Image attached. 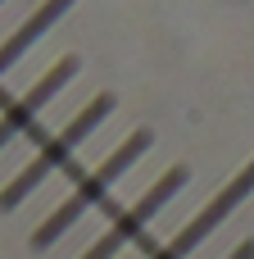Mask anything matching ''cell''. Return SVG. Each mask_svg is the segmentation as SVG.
Instances as JSON below:
<instances>
[{
    "label": "cell",
    "mask_w": 254,
    "mask_h": 259,
    "mask_svg": "<svg viewBox=\"0 0 254 259\" xmlns=\"http://www.w3.org/2000/svg\"><path fill=\"white\" fill-rule=\"evenodd\" d=\"M145 150H150V132H132V137H127V141H123L109 159H100L86 178H77V182H73V191H68V200H59V209L41 223L36 246L59 241V237H64V232H68V228H73V223H77L91 205H100V200H105V191H109L118 178H127V173H132V164H136Z\"/></svg>",
    "instance_id": "6da1fadb"
},
{
    "label": "cell",
    "mask_w": 254,
    "mask_h": 259,
    "mask_svg": "<svg viewBox=\"0 0 254 259\" xmlns=\"http://www.w3.org/2000/svg\"><path fill=\"white\" fill-rule=\"evenodd\" d=\"M109 109H114V100H109V96H95V100H91L73 123H64L50 141H41V146H36V155H32V164H27L14 182L0 191V209H14V205H18L23 196H32V191H36L55 168H64V164H68V155H73V150H77V146H82V141L105 123V114H109Z\"/></svg>",
    "instance_id": "7a4b0ae2"
},
{
    "label": "cell",
    "mask_w": 254,
    "mask_h": 259,
    "mask_svg": "<svg viewBox=\"0 0 254 259\" xmlns=\"http://www.w3.org/2000/svg\"><path fill=\"white\" fill-rule=\"evenodd\" d=\"M182 182H186V173H182V168L164 173L145 196H136L123 214H114V219H109L105 237H95V241H91V250H86L82 259H114L127 241H132V237H136V232H141V228H145V223H150V219H155V214H159V209H164V205H168V200H173V196H177V191H182Z\"/></svg>",
    "instance_id": "3957f363"
},
{
    "label": "cell",
    "mask_w": 254,
    "mask_h": 259,
    "mask_svg": "<svg viewBox=\"0 0 254 259\" xmlns=\"http://www.w3.org/2000/svg\"><path fill=\"white\" fill-rule=\"evenodd\" d=\"M73 73H77V64H73V59H59V64H55V68H50L36 87H27L14 105H5V109H0V150H5L14 137H23V132L32 127V118H36V114H41V109L59 96V87H64Z\"/></svg>",
    "instance_id": "277c9868"
},
{
    "label": "cell",
    "mask_w": 254,
    "mask_h": 259,
    "mask_svg": "<svg viewBox=\"0 0 254 259\" xmlns=\"http://www.w3.org/2000/svg\"><path fill=\"white\" fill-rule=\"evenodd\" d=\"M68 5H73V0H45V5H41V9H36L32 18H27V23H23V27H18L14 36H9L5 46H0V77H5V73H9V68L18 64L23 55H27V46H32L36 36H45V32L55 27V18H59V14H64Z\"/></svg>",
    "instance_id": "5b68a950"
},
{
    "label": "cell",
    "mask_w": 254,
    "mask_h": 259,
    "mask_svg": "<svg viewBox=\"0 0 254 259\" xmlns=\"http://www.w3.org/2000/svg\"><path fill=\"white\" fill-rule=\"evenodd\" d=\"M227 259H254V241H245V246H236V250H232Z\"/></svg>",
    "instance_id": "8992f818"
}]
</instances>
